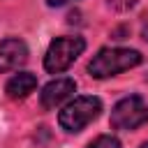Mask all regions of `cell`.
<instances>
[{
	"label": "cell",
	"mask_w": 148,
	"mask_h": 148,
	"mask_svg": "<svg viewBox=\"0 0 148 148\" xmlns=\"http://www.w3.org/2000/svg\"><path fill=\"white\" fill-rule=\"evenodd\" d=\"M143 56L136 49H102L97 56L88 62V72L95 79H109L120 72H127L136 65H141Z\"/></svg>",
	"instance_id": "6da1fadb"
},
{
	"label": "cell",
	"mask_w": 148,
	"mask_h": 148,
	"mask_svg": "<svg viewBox=\"0 0 148 148\" xmlns=\"http://www.w3.org/2000/svg\"><path fill=\"white\" fill-rule=\"evenodd\" d=\"M102 113V99L92 97V95H83V97H74L58 116V123L65 132H81L86 125H90L92 120H97Z\"/></svg>",
	"instance_id": "7a4b0ae2"
},
{
	"label": "cell",
	"mask_w": 148,
	"mask_h": 148,
	"mask_svg": "<svg viewBox=\"0 0 148 148\" xmlns=\"http://www.w3.org/2000/svg\"><path fill=\"white\" fill-rule=\"evenodd\" d=\"M86 51V39L83 37H56L44 56V69L49 74H60L69 69V65Z\"/></svg>",
	"instance_id": "3957f363"
},
{
	"label": "cell",
	"mask_w": 148,
	"mask_h": 148,
	"mask_svg": "<svg viewBox=\"0 0 148 148\" xmlns=\"http://www.w3.org/2000/svg\"><path fill=\"white\" fill-rule=\"evenodd\" d=\"M148 123V102L141 95H130L116 102L111 109V127L113 130H136Z\"/></svg>",
	"instance_id": "277c9868"
},
{
	"label": "cell",
	"mask_w": 148,
	"mask_h": 148,
	"mask_svg": "<svg viewBox=\"0 0 148 148\" xmlns=\"http://www.w3.org/2000/svg\"><path fill=\"white\" fill-rule=\"evenodd\" d=\"M76 92V81L69 79V76H62V79H53L51 83H46L39 92V104L42 109H56L60 106L62 102H67L72 95Z\"/></svg>",
	"instance_id": "5b68a950"
},
{
	"label": "cell",
	"mask_w": 148,
	"mask_h": 148,
	"mask_svg": "<svg viewBox=\"0 0 148 148\" xmlns=\"http://www.w3.org/2000/svg\"><path fill=\"white\" fill-rule=\"evenodd\" d=\"M28 60V46L18 37H7L0 42V72L18 69Z\"/></svg>",
	"instance_id": "8992f818"
},
{
	"label": "cell",
	"mask_w": 148,
	"mask_h": 148,
	"mask_svg": "<svg viewBox=\"0 0 148 148\" xmlns=\"http://www.w3.org/2000/svg\"><path fill=\"white\" fill-rule=\"evenodd\" d=\"M35 88H37V76L30 74V72H18V74H14V76L7 81L5 92H7L9 99H23V97H28Z\"/></svg>",
	"instance_id": "52a82bcc"
},
{
	"label": "cell",
	"mask_w": 148,
	"mask_h": 148,
	"mask_svg": "<svg viewBox=\"0 0 148 148\" xmlns=\"http://www.w3.org/2000/svg\"><path fill=\"white\" fill-rule=\"evenodd\" d=\"M88 148H120V141L111 134H99L95 141L88 143Z\"/></svg>",
	"instance_id": "ba28073f"
},
{
	"label": "cell",
	"mask_w": 148,
	"mask_h": 148,
	"mask_svg": "<svg viewBox=\"0 0 148 148\" xmlns=\"http://www.w3.org/2000/svg\"><path fill=\"white\" fill-rule=\"evenodd\" d=\"M136 2H139V0H109V7L116 9V12H127V9H132Z\"/></svg>",
	"instance_id": "9c48e42d"
},
{
	"label": "cell",
	"mask_w": 148,
	"mask_h": 148,
	"mask_svg": "<svg viewBox=\"0 0 148 148\" xmlns=\"http://www.w3.org/2000/svg\"><path fill=\"white\" fill-rule=\"evenodd\" d=\"M69 0H46V5L49 7H62V5H67Z\"/></svg>",
	"instance_id": "30bf717a"
},
{
	"label": "cell",
	"mask_w": 148,
	"mask_h": 148,
	"mask_svg": "<svg viewBox=\"0 0 148 148\" xmlns=\"http://www.w3.org/2000/svg\"><path fill=\"white\" fill-rule=\"evenodd\" d=\"M141 148H148V141H146V143H141Z\"/></svg>",
	"instance_id": "8fae6325"
}]
</instances>
